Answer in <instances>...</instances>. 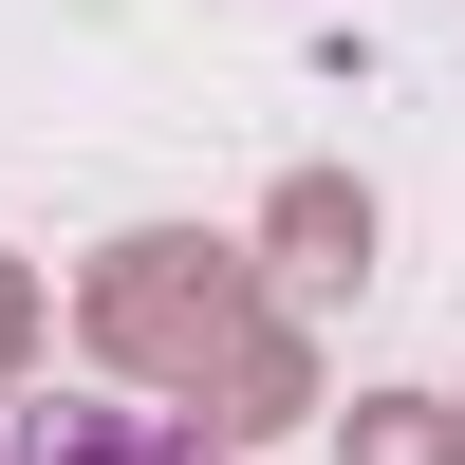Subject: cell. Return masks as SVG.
Here are the masks:
<instances>
[{
	"mask_svg": "<svg viewBox=\"0 0 465 465\" xmlns=\"http://www.w3.org/2000/svg\"><path fill=\"white\" fill-rule=\"evenodd\" d=\"M0 465H223V447L168 410H37V429H0Z\"/></svg>",
	"mask_w": 465,
	"mask_h": 465,
	"instance_id": "6da1fadb",
	"label": "cell"
}]
</instances>
